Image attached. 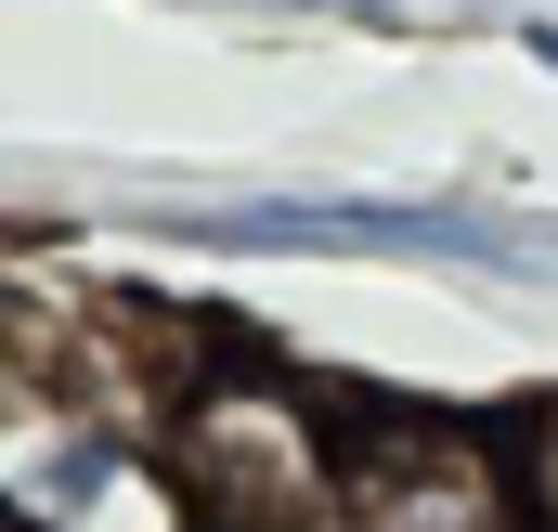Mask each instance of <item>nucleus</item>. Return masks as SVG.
Instances as JSON below:
<instances>
[{"label": "nucleus", "mask_w": 558, "mask_h": 532, "mask_svg": "<svg viewBox=\"0 0 558 532\" xmlns=\"http://www.w3.org/2000/svg\"><path fill=\"white\" fill-rule=\"evenodd\" d=\"M169 468L221 532H338V428L286 377H195L169 402Z\"/></svg>", "instance_id": "1"}, {"label": "nucleus", "mask_w": 558, "mask_h": 532, "mask_svg": "<svg viewBox=\"0 0 558 532\" xmlns=\"http://www.w3.org/2000/svg\"><path fill=\"white\" fill-rule=\"evenodd\" d=\"M338 532H533V494L481 428L377 415L338 428Z\"/></svg>", "instance_id": "2"}, {"label": "nucleus", "mask_w": 558, "mask_h": 532, "mask_svg": "<svg viewBox=\"0 0 558 532\" xmlns=\"http://www.w3.org/2000/svg\"><path fill=\"white\" fill-rule=\"evenodd\" d=\"M195 234H221V247H403V261H533V234H520V221H494V208H454V195H428V208H390V195H260V208H208Z\"/></svg>", "instance_id": "3"}, {"label": "nucleus", "mask_w": 558, "mask_h": 532, "mask_svg": "<svg viewBox=\"0 0 558 532\" xmlns=\"http://www.w3.org/2000/svg\"><path fill=\"white\" fill-rule=\"evenodd\" d=\"M533 52H546V65H558V26H533Z\"/></svg>", "instance_id": "4"}]
</instances>
